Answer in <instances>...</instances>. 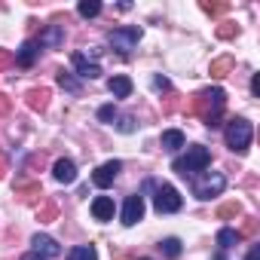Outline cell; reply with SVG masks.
I'll use <instances>...</instances> for the list:
<instances>
[{"mask_svg": "<svg viewBox=\"0 0 260 260\" xmlns=\"http://www.w3.org/2000/svg\"><path fill=\"white\" fill-rule=\"evenodd\" d=\"M58 86H61V89H68V92H77V89H80V86H77V80H74L71 74H64V71L58 74Z\"/></svg>", "mask_w": 260, "mask_h": 260, "instance_id": "4316f807", "label": "cell"}, {"mask_svg": "<svg viewBox=\"0 0 260 260\" xmlns=\"http://www.w3.org/2000/svg\"><path fill=\"white\" fill-rule=\"evenodd\" d=\"M46 104H49V89H31L28 92V107L31 110H46Z\"/></svg>", "mask_w": 260, "mask_h": 260, "instance_id": "2e32d148", "label": "cell"}, {"mask_svg": "<svg viewBox=\"0 0 260 260\" xmlns=\"http://www.w3.org/2000/svg\"><path fill=\"white\" fill-rule=\"evenodd\" d=\"M13 64H16L13 52H10V49H0V71H7V68H13Z\"/></svg>", "mask_w": 260, "mask_h": 260, "instance_id": "f1b7e54d", "label": "cell"}, {"mask_svg": "<svg viewBox=\"0 0 260 260\" xmlns=\"http://www.w3.org/2000/svg\"><path fill=\"white\" fill-rule=\"evenodd\" d=\"M68 260H98V251L95 245H77L68 251Z\"/></svg>", "mask_w": 260, "mask_h": 260, "instance_id": "ac0fdd59", "label": "cell"}, {"mask_svg": "<svg viewBox=\"0 0 260 260\" xmlns=\"http://www.w3.org/2000/svg\"><path fill=\"white\" fill-rule=\"evenodd\" d=\"M52 175H55L58 184H74V181H77V166H74L71 159H58V162L52 166Z\"/></svg>", "mask_w": 260, "mask_h": 260, "instance_id": "30bf717a", "label": "cell"}, {"mask_svg": "<svg viewBox=\"0 0 260 260\" xmlns=\"http://www.w3.org/2000/svg\"><path fill=\"white\" fill-rule=\"evenodd\" d=\"M4 178H7V159L0 156V181H4Z\"/></svg>", "mask_w": 260, "mask_h": 260, "instance_id": "8d00e7d4", "label": "cell"}, {"mask_svg": "<svg viewBox=\"0 0 260 260\" xmlns=\"http://www.w3.org/2000/svg\"><path fill=\"white\" fill-rule=\"evenodd\" d=\"M184 147V132H178V128H169V132H162V150L175 153Z\"/></svg>", "mask_w": 260, "mask_h": 260, "instance_id": "9a60e30c", "label": "cell"}, {"mask_svg": "<svg viewBox=\"0 0 260 260\" xmlns=\"http://www.w3.org/2000/svg\"><path fill=\"white\" fill-rule=\"evenodd\" d=\"M251 122L248 119H242V116H236V119H230V125H226V147L230 150H236V153H245L248 150V144H251Z\"/></svg>", "mask_w": 260, "mask_h": 260, "instance_id": "3957f363", "label": "cell"}, {"mask_svg": "<svg viewBox=\"0 0 260 260\" xmlns=\"http://www.w3.org/2000/svg\"><path fill=\"white\" fill-rule=\"evenodd\" d=\"M110 92L116 95V98H128V95H132V80H128V77H110Z\"/></svg>", "mask_w": 260, "mask_h": 260, "instance_id": "e0dca14e", "label": "cell"}, {"mask_svg": "<svg viewBox=\"0 0 260 260\" xmlns=\"http://www.w3.org/2000/svg\"><path fill=\"white\" fill-rule=\"evenodd\" d=\"M37 52H40L37 40H28V43H25L13 58H16V64H19V68H31V64H34V58H37Z\"/></svg>", "mask_w": 260, "mask_h": 260, "instance_id": "4fadbf2b", "label": "cell"}, {"mask_svg": "<svg viewBox=\"0 0 260 260\" xmlns=\"http://www.w3.org/2000/svg\"><path fill=\"white\" fill-rule=\"evenodd\" d=\"M107 40H110V46H113L119 55H125L128 49L141 40V28H135V25H128V28H113Z\"/></svg>", "mask_w": 260, "mask_h": 260, "instance_id": "5b68a950", "label": "cell"}, {"mask_svg": "<svg viewBox=\"0 0 260 260\" xmlns=\"http://www.w3.org/2000/svg\"><path fill=\"white\" fill-rule=\"evenodd\" d=\"M153 86H156V89H162V92H166V89H169V86H172V83H169V80H166V77H156V80H153Z\"/></svg>", "mask_w": 260, "mask_h": 260, "instance_id": "836d02e7", "label": "cell"}, {"mask_svg": "<svg viewBox=\"0 0 260 260\" xmlns=\"http://www.w3.org/2000/svg\"><path fill=\"white\" fill-rule=\"evenodd\" d=\"M202 10L208 16H220V13H226V4H202Z\"/></svg>", "mask_w": 260, "mask_h": 260, "instance_id": "f546056e", "label": "cell"}, {"mask_svg": "<svg viewBox=\"0 0 260 260\" xmlns=\"http://www.w3.org/2000/svg\"><path fill=\"white\" fill-rule=\"evenodd\" d=\"M153 205H156L159 214H175V211H181V196L172 184H159L156 196H153Z\"/></svg>", "mask_w": 260, "mask_h": 260, "instance_id": "8992f818", "label": "cell"}, {"mask_svg": "<svg viewBox=\"0 0 260 260\" xmlns=\"http://www.w3.org/2000/svg\"><path fill=\"white\" fill-rule=\"evenodd\" d=\"M254 233H257V217H245V226L239 236H254Z\"/></svg>", "mask_w": 260, "mask_h": 260, "instance_id": "4dcf8cb0", "label": "cell"}, {"mask_svg": "<svg viewBox=\"0 0 260 260\" xmlns=\"http://www.w3.org/2000/svg\"><path fill=\"white\" fill-rule=\"evenodd\" d=\"M245 260H260V248H251V251H248V257H245Z\"/></svg>", "mask_w": 260, "mask_h": 260, "instance_id": "d590c367", "label": "cell"}, {"mask_svg": "<svg viewBox=\"0 0 260 260\" xmlns=\"http://www.w3.org/2000/svg\"><path fill=\"white\" fill-rule=\"evenodd\" d=\"M159 251L175 260V257H181V242H178V239H162V242H159Z\"/></svg>", "mask_w": 260, "mask_h": 260, "instance_id": "603a6c76", "label": "cell"}, {"mask_svg": "<svg viewBox=\"0 0 260 260\" xmlns=\"http://www.w3.org/2000/svg\"><path fill=\"white\" fill-rule=\"evenodd\" d=\"M61 43H64L61 25H49V28L40 34V40H37V46H49V49H55V46H61Z\"/></svg>", "mask_w": 260, "mask_h": 260, "instance_id": "7c38bea8", "label": "cell"}, {"mask_svg": "<svg viewBox=\"0 0 260 260\" xmlns=\"http://www.w3.org/2000/svg\"><path fill=\"white\" fill-rule=\"evenodd\" d=\"M208 162H211V153H208L205 147H187V153L178 156V159L172 162V169H175L178 175H184V178H196L199 172L208 169Z\"/></svg>", "mask_w": 260, "mask_h": 260, "instance_id": "7a4b0ae2", "label": "cell"}, {"mask_svg": "<svg viewBox=\"0 0 260 260\" xmlns=\"http://www.w3.org/2000/svg\"><path fill=\"white\" fill-rule=\"evenodd\" d=\"M98 119H101V122H113V119H116V107H113V104H104V107L98 110Z\"/></svg>", "mask_w": 260, "mask_h": 260, "instance_id": "83f0119b", "label": "cell"}, {"mask_svg": "<svg viewBox=\"0 0 260 260\" xmlns=\"http://www.w3.org/2000/svg\"><path fill=\"white\" fill-rule=\"evenodd\" d=\"M119 128H122V132H132V128H135V125H132V116H122V122H119Z\"/></svg>", "mask_w": 260, "mask_h": 260, "instance_id": "d6a6232c", "label": "cell"}, {"mask_svg": "<svg viewBox=\"0 0 260 260\" xmlns=\"http://www.w3.org/2000/svg\"><path fill=\"white\" fill-rule=\"evenodd\" d=\"M141 217H144V196L135 193V196H128L125 205H122V223L125 226H135Z\"/></svg>", "mask_w": 260, "mask_h": 260, "instance_id": "52a82bcc", "label": "cell"}, {"mask_svg": "<svg viewBox=\"0 0 260 260\" xmlns=\"http://www.w3.org/2000/svg\"><path fill=\"white\" fill-rule=\"evenodd\" d=\"M223 104H226V92L223 89H202L193 101H190V113L202 116L208 128H217L220 125V116H223Z\"/></svg>", "mask_w": 260, "mask_h": 260, "instance_id": "6da1fadb", "label": "cell"}, {"mask_svg": "<svg viewBox=\"0 0 260 260\" xmlns=\"http://www.w3.org/2000/svg\"><path fill=\"white\" fill-rule=\"evenodd\" d=\"M71 61H74V68H77V74H80L83 80H98V77H101V68H98L95 61H89L86 55H80V52H77Z\"/></svg>", "mask_w": 260, "mask_h": 260, "instance_id": "9c48e42d", "label": "cell"}, {"mask_svg": "<svg viewBox=\"0 0 260 260\" xmlns=\"http://www.w3.org/2000/svg\"><path fill=\"white\" fill-rule=\"evenodd\" d=\"M251 92H254V95H260V77H254V80H251Z\"/></svg>", "mask_w": 260, "mask_h": 260, "instance_id": "e575fe53", "label": "cell"}, {"mask_svg": "<svg viewBox=\"0 0 260 260\" xmlns=\"http://www.w3.org/2000/svg\"><path fill=\"white\" fill-rule=\"evenodd\" d=\"M230 71H233V58L230 55H220V58L211 61V77H226Z\"/></svg>", "mask_w": 260, "mask_h": 260, "instance_id": "44dd1931", "label": "cell"}, {"mask_svg": "<svg viewBox=\"0 0 260 260\" xmlns=\"http://www.w3.org/2000/svg\"><path fill=\"white\" fill-rule=\"evenodd\" d=\"M226 187V178L220 172H208L205 178H193V193L199 199H211V196H220Z\"/></svg>", "mask_w": 260, "mask_h": 260, "instance_id": "277c9868", "label": "cell"}, {"mask_svg": "<svg viewBox=\"0 0 260 260\" xmlns=\"http://www.w3.org/2000/svg\"><path fill=\"white\" fill-rule=\"evenodd\" d=\"M34 251H37L40 257H55V254H61L58 242H55L52 236H43V233H37V236H34Z\"/></svg>", "mask_w": 260, "mask_h": 260, "instance_id": "8fae6325", "label": "cell"}, {"mask_svg": "<svg viewBox=\"0 0 260 260\" xmlns=\"http://www.w3.org/2000/svg\"><path fill=\"white\" fill-rule=\"evenodd\" d=\"M141 260H150V257H141Z\"/></svg>", "mask_w": 260, "mask_h": 260, "instance_id": "f35d334b", "label": "cell"}, {"mask_svg": "<svg viewBox=\"0 0 260 260\" xmlns=\"http://www.w3.org/2000/svg\"><path fill=\"white\" fill-rule=\"evenodd\" d=\"M239 242V233L236 230H230V226H223L220 233H217V245H220V251H226V248H233Z\"/></svg>", "mask_w": 260, "mask_h": 260, "instance_id": "7402d4cb", "label": "cell"}, {"mask_svg": "<svg viewBox=\"0 0 260 260\" xmlns=\"http://www.w3.org/2000/svg\"><path fill=\"white\" fill-rule=\"evenodd\" d=\"M239 34V25H233V22H223V25H217V37L220 40H233Z\"/></svg>", "mask_w": 260, "mask_h": 260, "instance_id": "484cf974", "label": "cell"}, {"mask_svg": "<svg viewBox=\"0 0 260 260\" xmlns=\"http://www.w3.org/2000/svg\"><path fill=\"white\" fill-rule=\"evenodd\" d=\"M119 169H122V162L119 159H110V162H104V166H98L95 169V175H92V184L95 187H110L113 181H116V175H119Z\"/></svg>", "mask_w": 260, "mask_h": 260, "instance_id": "ba28073f", "label": "cell"}, {"mask_svg": "<svg viewBox=\"0 0 260 260\" xmlns=\"http://www.w3.org/2000/svg\"><path fill=\"white\" fill-rule=\"evenodd\" d=\"M16 196H19L22 202H34V199L40 196V184H37V181H31V184H19V187H16Z\"/></svg>", "mask_w": 260, "mask_h": 260, "instance_id": "d6986e66", "label": "cell"}, {"mask_svg": "<svg viewBox=\"0 0 260 260\" xmlns=\"http://www.w3.org/2000/svg\"><path fill=\"white\" fill-rule=\"evenodd\" d=\"M55 214H58V202L55 199H46L40 205V211H37V220L40 223H49V220H55Z\"/></svg>", "mask_w": 260, "mask_h": 260, "instance_id": "ffe728a7", "label": "cell"}, {"mask_svg": "<svg viewBox=\"0 0 260 260\" xmlns=\"http://www.w3.org/2000/svg\"><path fill=\"white\" fill-rule=\"evenodd\" d=\"M77 13H80L83 19H92V16L101 13V4H98V0H83V4L77 7Z\"/></svg>", "mask_w": 260, "mask_h": 260, "instance_id": "cb8c5ba5", "label": "cell"}, {"mask_svg": "<svg viewBox=\"0 0 260 260\" xmlns=\"http://www.w3.org/2000/svg\"><path fill=\"white\" fill-rule=\"evenodd\" d=\"M7 113H10V98L0 95V116H7Z\"/></svg>", "mask_w": 260, "mask_h": 260, "instance_id": "1f68e13d", "label": "cell"}, {"mask_svg": "<svg viewBox=\"0 0 260 260\" xmlns=\"http://www.w3.org/2000/svg\"><path fill=\"white\" fill-rule=\"evenodd\" d=\"M22 260H46V257H40V254H37V251H31V254H25V257H22Z\"/></svg>", "mask_w": 260, "mask_h": 260, "instance_id": "74e56055", "label": "cell"}, {"mask_svg": "<svg viewBox=\"0 0 260 260\" xmlns=\"http://www.w3.org/2000/svg\"><path fill=\"white\" fill-rule=\"evenodd\" d=\"M239 214H242V205H239V202H226V205L217 208V217H223V220H226V217H239Z\"/></svg>", "mask_w": 260, "mask_h": 260, "instance_id": "d4e9b609", "label": "cell"}, {"mask_svg": "<svg viewBox=\"0 0 260 260\" xmlns=\"http://www.w3.org/2000/svg\"><path fill=\"white\" fill-rule=\"evenodd\" d=\"M92 214H95V220H110L113 217V199L110 196H95L92 199Z\"/></svg>", "mask_w": 260, "mask_h": 260, "instance_id": "5bb4252c", "label": "cell"}]
</instances>
